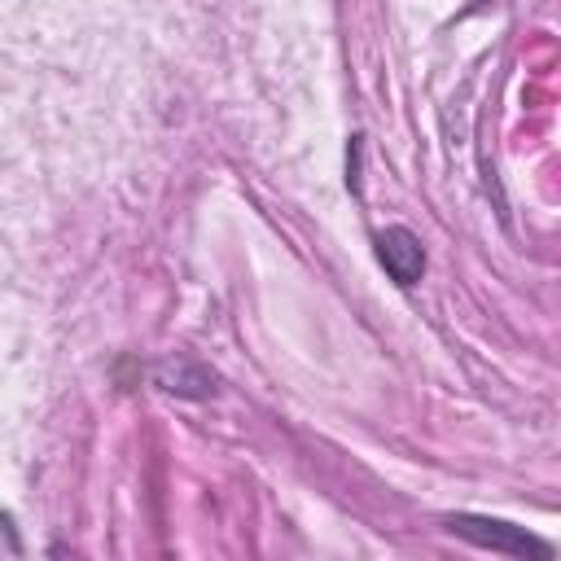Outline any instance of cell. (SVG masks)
Instances as JSON below:
<instances>
[{
  "label": "cell",
  "mask_w": 561,
  "mask_h": 561,
  "mask_svg": "<svg viewBox=\"0 0 561 561\" xmlns=\"http://www.w3.org/2000/svg\"><path fill=\"white\" fill-rule=\"evenodd\" d=\"M443 526L478 548H491V552H504V557H535V561H548L552 557V543L548 539H535L526 526H513V522H500V517H473V513H451L443 517Z\"/></svg>",
  "instance_id": "obj_1"
},
{
  "label": "cell",
  "mask_w": 561,
  "mask_h": 561,
  "mask_svg": "<svg viewBox=\"0 0 561 561\" xmlns=\"http://www.w3.org/2000/svg\"><path fill=\"white\" fill-rule=\"evenodd\" d=\"M377 259H381V267L390 272L394 285H416L421 272H425V250H421V237L412 228L377 232Z\"/></svg>",
  "instance_id": "obj_2"
},
{
  "label": "cell",
  "mask_w": 561,
  "mask_h": 561,
  "mask_svg": "<svg viewBox=\"0 0 561 561\" xmlns=\"http://www.w3.org/2000/svg\"><path fill=\"white\" fill-rule=\"evenodd\" d=\"M158 381H162V390H171V394H210V390H215V377L202 373V368H193V364H167V368L158 373Z\"/></svg>",
  "instance_id": "obj_3"
}]
</instances>
